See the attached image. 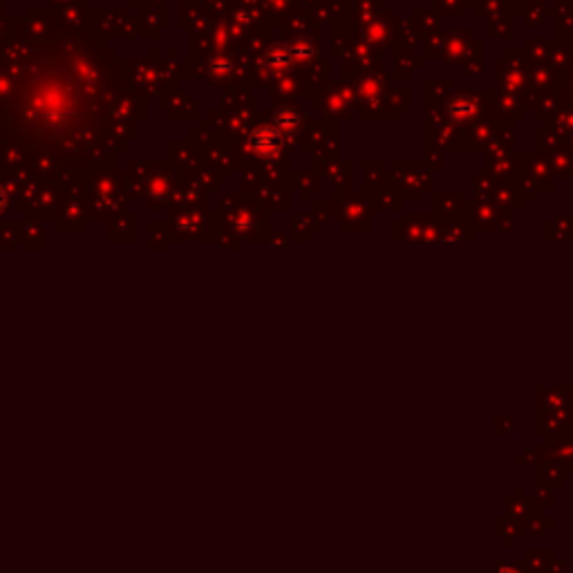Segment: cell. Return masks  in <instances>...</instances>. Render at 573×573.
Segmentation results:
<instances>
[{"instance_id": "1", "label": "cell", "mask_w": 573, "mask_h": 573, "mask_svg": "<svg viewBox=\"0 0 573 573\" xmlns=\"http://www.w3.org/2000/svg\"><path fill=\"white\" fill-rule=\"evenodd\" d=\"M502 573H515L513 569H502Z\"/></svg>"}]
</instances>
